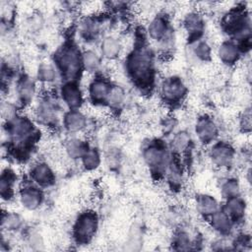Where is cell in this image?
<instances>
[{"mask_svg": "<svg viewBox=\"0 0 252 252\" xmlns=\"http://www.w3.org/2000/svg\"><path fill=\"white\" fill-rule=\"evenodd\" d=\"M125 68L133 83L140 89L152 86L155 80L153 55L144 45L135 47L127 56Z\"/></svg>", "mask_w": 252, "mask_h": 252, "instance_id": "obj_1", "label": "cell"}, {"mask_svg": "<svg viewBox=\"0 0 252 252\" xmlns=\"http://www.w3.org/2000/svg\"><path fill=\"white\" fill-rule=\"evenodd\" d=\"M54 61L59 72L69 82L78 77L83 67L82 53L72 43H66L60 47L55 53Z\"/></svg>", "mask_w": 252, "mask_h": 252, "instance_id": "obj_2", "label": "cell"}, {"mask_svg": "<svg viewBox=\"0 0 252 252\" xmlns=\"http://www.w3.org/2000/svg\"><path fill=\"white\" fill-rule=\"evenodd\" d=\"M7 134L12 142L17 143V146L21 148L32 146L37 136L32 121L22 115H15L7 120Z\"/></svg>", "mask_w": 252, "mask_h": 252, "instance_id": "obj_3", "label": "cell"}, {"mask_svg": "<svg viewBox=\"0 0 252 252\" xmlns=\"http://www.w3.org/2000/svg\"><path fill=\"white\" fill-rule=\"evenodd\" d=\"M98 226V218L93 211H86L79 215L74 226L73 235L80 243H88L94 235Z\"/></svg>", "mask_w": 252, "mask_h": 252, "instance_id": "obj_4", "label": "cell"}, {"mask_svg": "<svg viewBox=\"0 0 252 252\" xmlns=\"http://www.w3.org/2000/svg\"><path fill=\"white\" fill-rule=\"evenodd\" d=\"M248 15L243 7H234L228 11L221 19L222 30L229 34H240L242 37H248L243 34L247 32Z\"/></svg>", "mask_w": 252, "mask_h": 252, "instance_id": "obj_5", "label": "cell"}, {"mask_svg": "<svg viewBox=\"0 0 252 252\" xmlns=\"http://www.w3.org/2000/svg\"><path fill=\"white\" fill-rule=\"evenodd\" d=\"M143 158L147 165L152 171L161 173L167 169V154L162 145L153 143L149 145L143 152Z\"/></svg>", "mask_w": 252, "mask_h": 252, "instance_id": "obj_6", "label": "cell"}, {"mask_svg": "<svg viewBox=\"0 0 252 252\" xmlns=\"http://www.w3.org/2000/svg\"><path fill=\"white\" fill-rule=\"evenodd\" d=\"M187 92L183 81L176 76L166 78L160 86V95L166 103H177L182 100Z\"/></svg>", "mask_w": 252, "mask_h": 252, "instance_id": "obj_7", "label": "cell"}, {"mask_svg": "<svg viewBox=\"0 0 252 252\" xmlns=\"http://www.w3.org/2000/svg\"><path fill=\"white\" fill-rule=\"evenodd\" d=\"M210 158L215 165L219 167H227L233 161L234 150L228 143L218 142L213 145L210 151Z\"/></svg>", "mask_w": 252, "mask_h": 252, "instance_id": "obj_8", "label": "cell"}, {"mask_svg": "<svg viewBox=\"0 0 252 252\" xmlns=\"http://www.w3.org/2000/svg\"><path fill=\"white\" fill-rule=\"evenodd\" d=\"M195 132L202 143L209 144L218 136V127L211 117L204 115L198 118L195 126Z\"/></svg>", "mask_w": 252, "mask_h": 252, "instance_id": "obj_9", "label": "cell"}, {"mask_svg": "<svg viewBox=\"0 0 252 252\" xmlns=\"http://www.w3.org/2000/svg\"><path fill=\"white\" fill-rule=\"evenodd\" d=\"M183 26L189 35L188 40L198 41L205 29V21L198 12H191L185 16Z\"/></svg>", "mask_w": 252, "mask_h": 252, "instance_id": "obj_10", "label": "cell"}, {"mask_svg": "<svg viewBox=\"0 0 252 252\" xmlns=\"http://www.w3.org/2000/svg\"><path fill=\"white\" fill-rule=\"evenodd\" d=\"M150 37L156 41L165 42L170 34V27L167 18L164 15L156 16L148 27Z\"/></svg>", "mask_w": 252, "mask_h": 252, "instance_id": "obj_11", "label": "cell"}, {"mask_svg": "<svg viewBox=\"0 0 252 252\" xmlns=\"http://www.w3.org/2000/svg\"><path fill=\"white\" fill-rule=\"evenodd\" d=\"M19 199L23 207L26 209L35 210L41 205L43 201V194L38 187L28 185L20 190Z\"/></svg>", "mask_w": 252, "mask_h": 252, "instance_id": "obj_12", "label": "cell"}, {"mask_svg": "<svg viewBox=\"0 0 252 252\" xmlns=\"http://www.w3.org/2000/svg\"><path fill=\"white\" fill-rule=\"evenodd\" d=\"M111 85L103 78H95L89 86V96L93 103L102 104L107 102Z\"/></svg>", "mask_w": 252, "mask_h": 252, "instance_id": "obj_13", "label": "cell"}, {"mask_svg": "<svg viewBox=\"0 0 252 252\" xmlns=\"http://www.w3.org/2000/svg\"><path fill=\"white\" fill-rule=\"evenodd\" d=\"M61 96L70 109H78L83 103V94L74 81L67 82L62 86Z\"/></svg>", "mask_w": 252, "mask_h": 252, "instance_id": "obj_14", "label": "cell"}, {"mask_svg": "<svg viewBox=\"0 0 252 252\" xmlns=\"http://www.w3.org/2000/svg\"><path fill=\"white\" fill-rule=\"evenodd\" d=\"M31 176L34 183L40 187H48L55 181V175L50 166L45 162H37L32 167Z\"/></svg>", "mask_w": 252, "mask_h": 252, "instance_id": "obj_15", "label": "cell"}, {"mask_svg": "<svg viewBox=\"0 0 252 252\" xmlns=\"http://www.w3.org/2000/svg\"><path fill=\"white\" fill-rule=\"evenodd\" d=\"M36 117L41 123L50 124L54 122L57 117L56 103L50 98H42L36 107Z\"/></svg>", "mask_w": 252, "mask_h": 252, "instance_id": "obj_16", "label": "cell"}, {"mask_svg": "<svg viewBox=\"0 0 252 252\" xmlns=\"http://www.w3.org/2000/svg\"><path fill=\"white\" fill-rule=\"evenodd\" d=\"M63 124L68 132L76 133L82 131L86 127L87 119L85 115L78 109H70L64 115Z\"/></svg>", "mask_w": 252, "mask_h": 252, "instance_id": "obj_17", "label": "cell"}, {"mask_svg": "<svg viewBox=\"0 0 252 252\" xmlns=\"http://www.w3.org/2000/svg\"><path fill=\"white\" fill-rule=\"evenodd\" d=\"M16 90L18 97L23 104H29L32 101L35 94V85L31 78L23 76L18 81Z\"/></svg>", "mask_w": 252, "mask_h": 252, "instance_id": "obj_18", "label": "cell"}, {"mask_svg": "<svg viewBox=\"0 0 252 252\" xmlns=\"http://www.w3.org/2000/svg\"><path fill=\"white\" fill-rule=\"evenodd\" d=\"M16 179L17 176L12 169L6 168L2 171L0 179V194L3 200L9 201L13 198Z\"/></svg>", "mask_w": 252, "mask_h": 252, "instance_id": "obj_19", "label": "cell"}, {"mask_svg": "<svg viewBox=\"0 0 252 252\" xmlns=\"http://www.w3.org/2000/svg\"><path fill=\"white\" fill-rule=\"evenodd\" d=\"M223 212L228 216L232 222L240 220L245 214V204L243 200L238 196L228 198L225 203Z\"/></svg>", "mask_w": 252, "mask_h": 252, "instance_id": "obj_20", "label": "cell"}, {"mask_svg": "<svg viewBox=\"0 0 252 252\" xmlns=\"http://www.w3.org/2000/svg\"><path fill=\"white\" fill-rule=\"evenodd\" d=\"M218 55L224 64L233 65L239 59V49L234 43L223 41L218 49Z\"/></svg>", "mask_w": 252, "mask_h": 252, "instance_id": "obj_21", "label": "cell"}, {"mask_svg": "<svg viewBox=\"0 0 252 252\" xmlns=\"http://www.w3.org/2000/svg\"><path fill=\"white\" fill-rule=\"evenodd\" d=\"M211 217L212 227L221 234H227L231 229L232 221L223 211H217Z\"/></svg>", "mask_w": 252, "mask_h": 252, "instance_id": "obj_22", "label": "cell"}, {"mask_svg": "<svg viewBox=\"0 0 252 252\" xmlns=\"http://www.w3.org/2000/svg\"><path fill=\"white\" fill-rule=\"evenodd\" d=\"M196 207L198 212L203 216H212L215 212L219 210V205L217 200L207 194L199 195L196 198Z\"/></svg>", "mask_w": 252, "mask_h": 252, "instance_id": "obj_23", "label": "cell"}, {"mask_svg": "<svg viewBox=\"0 0 252 252\" xmlns=\"http://www.w3.org/2000/svg\"><path fill=\"white\" fill-rule=\"evenodd\" d=\"M100 51L103 57L107 59H115L121 51L119 40L113 36H106L100 44Z\"/></svg>", "mask_w": 252, "mask_h": 252, "instance_id": "obj_24", "label": "cell"}, {"mask_svg": "<svg viewBox=\"0 0 252 252\" xmlns=\"http://www.w3.org/2000/svg\"><path fill=\"white\" fill-rule=\"evenodd\" d=\"M100 21L97 18L89 17L81 23L80 31L83 36L86 38L94 37L100 31Z\"/></svg>", "mask_w": 252, "mask_h": 252, "instance_id": "obj_25", "label": "cell"}, {"mask_svg": "<svg viewBox=\"0 0 252 252\" xmlns=\"http://www.w3.org/2000/svg\"><path fill=\"white\" fill-rule=\"evenodd\" d=\"M88 148V145L84 141L77 138L69 140L65 146L68 156L72 158H81Z\"/></svg>", "mask_w": 252, "mask_h": 252, "instance_id": "obj_26", "label": "cell"}, {"mask_svg": "<svg viewBox=\"0 0 252 252\" xmlns=\"http://www.w3.org/2000/svg\"><path fill=\"white\" fill-rule=\"evenodd\" d=\"M82 163L87 170H94L98 167L100 163V156L97 150L94 148H88L86 153L81 158Z\"/></svg>", "mask_w": 252, "mask_h": 252, "instance_id": "obj_27", "label": "cell"}, {"mask_svg": "<svg viewBox=\"0 0 252 252\" xmlns=\"http://www.w3.org/2000/svg\"><path fill=\"white\" fill-rule=\"evenodd\" d=\"M23 220L20 215L16 213H3L2 215V227L7 230H17L22 226Z\"/></svg>", "mask_w": 252, "mask_h": 252, "instance_id": "obj_28", "label": "cell"}, {"mask_svg": "<svg viewBox=\"0 0 252 252\" xmlns=\"http://www.w3.org/2000/svg\"><path fill=\"white\" fill-rule=\"evenodd\" d=\"M82 63L86 70L95 71L100 64V58L94 50H86L82 53Z\"/></svg>", "mask_w": 252, "mask_h": 252, "instance_id": "obj_29", "label": "cell"}, {"mask_svg": "<svg viewBox=\"0 0 252 252\" xmlns=\"http://www.w3.org/2000/svg\"><path fill=\"white\" fill-rule=\"evenodd\" d=\"M125 99V93L124 90L119 86H111L108 96H107V103L109 106L117 108L121 106Z\"/></svg>", "mask_w": 252, "mask_h": 252, "instance_id": "obj_30", "label": "cell"}, {"mask_svg": "<svg viewBox=\"0 0 252 252\" xmlns=\"http://www.w3.org/2000/svg\"><path fill=\"white\" fill-rule=\"evenodd\" d=\"M37 79L42 83H50L53 82L56 77V72L53 66L47 63H42L38 66L36 72Z\"/></svg>", "mask_w": 252, "mask_h": 252, "instance_id": "obj_31", "label": "cell"}, {"mask_svg": "<svg viewBox=\"0 0 252 252\" xmlns=\"http://www.w3.org/2000/svg\"><path fill=\"white\" fill-rule=\"evenodd\" d=\"M221 193L226 199L238 196L239 194L238 182L235 179L226 180L221 186Z\"/></svg>", "mask_w": 252, "mask_h": 252, "instance_id": "obj_32", "label": "cell"}, {"mask_svg": "<svg viewBox=\"0 0 252 252\" xmlns=\"http://www.w3.org/2000/svg\"><path fill=\"white\" fill-rule=\"evenodd\" d=\"M190 144V136L187 132H179L177 133L172 140V147L176 151H184L189 147Z\"/></svg>", "mask_w": 252, "mask_h": 252, "instance_id": "obj_33", "label": "cell"}, {"mask_svg": "<svg viewBox=\"0 0 252 252\" xmlns=\"http://www.w3.org/2000/svg\"><path fill=\"white\" fill-rule=\"evenodd\" d=\"M196 45L193 49L194 54L201 60H209L211 58V47L206 41H195Z\"/></svg>", "mask_w": 252, "mask_h": 252, "instance_id": "obj_34", "label": "cell"}, {"mask_svg": "<svg viewBox=\"0 0 252 252\" xmlns=\"http://www.w3.org/2000/svg\"><path fill=\"white\" fill-rule=\"evenodd\" d=\"M173 244L175 245V249L178 250H189L191 248L192 242L188 233L181 231L176 234L173 240Z\"/></svg>", "mask_w": 252, "mask_h": 252, "instance_id": "obj_35", "label": "cell"}]
</instances>
